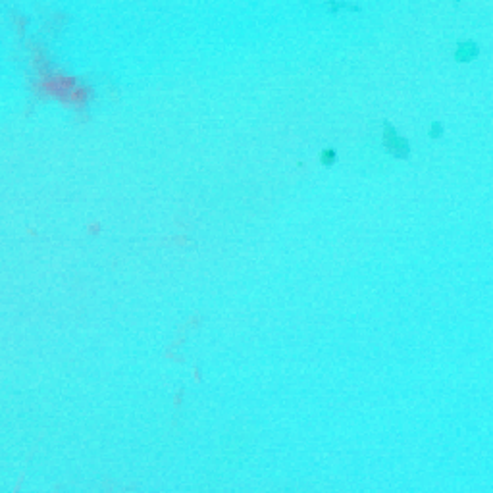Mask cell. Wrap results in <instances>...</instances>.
Masks as SVG:
<instances>
[{
    "instance_id": "6da1fadb",
    "label": "cell",
    "mask_w": 493,
    "mask_h": 493,
    "mask_svg": "<svg viewBox=\"0 0 493 493\" xmlns=\"http://www.w3.org/2000/svg\"><path fill=\"white\" fill-rule=\"evenodd\" d=\"M384 147L395 158H406L410 154V145L403 133H399V129L393 123H384Z\"/></svg>"
},
{
    "instance_id": "7a4b0ae2",
    "label": "cell",
    "mask_w": 493,
    "mask_h": 493,
    "mask_svg": "<svg viewBox=\"0 0 493 493\" xmlns=\"http://www.w3.org/2000/svg\"><path fill=\"white\" fill-rule=\"evenodd\" d=\"M478 54H480V47H478V43L472 41V39H466V41H460L457 43V47H455V60L457 62H472L478 58Z\"/></svg>"
},
{
    "instance_id": "3957f363",
    "label": "cell",
    "mask_w": 493,
    "mask_h": 493,
    "mask_svg": "<svg viewBox=\"0 0 493 493\" xmlns=\"http://www.w3.org/2000/svg\"><path fill=\"white\" fill-rule=\"evenodd\" d=\"M326 8L328 10H332V12H341V10H358L360 8V4H356V2H347V0H330V2H326Z\"/></svg>"
},
{
    "instance_id": "277c9868",
    "label": "cell",
    "mask_w": 493,
    "mask_h": 493,
    "mask_svg": "<svg viewBox=\"0 0 493 493\" xmlns=\"http://www.w3.org/2000/svg\"><path fill=\"white\" fill-rule=\"evenodd\" d=\"M335 160H337V150L332 148V147H328V148H324L320 152V162L324 166H332V164H335Z\"/></svg>"
},
{
    "instance_id": "5b68a950",
    "label": "cell",
    "mask_w": 493,
    "mask_h": 493,
    "mask_svg": "<svg viewBox=\"0 0 493 493\" xmlns=\"http://www.w3.org/2000/svg\"><path fill=\"white\" fill-rule=\"evenodd\" d=\"M443 131H445V127H443V123L441 122H432L430 123V127H428L430 139H440L441 135H443Z\"/></svg>"
}]
</instances>
